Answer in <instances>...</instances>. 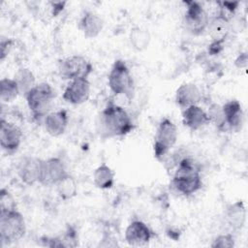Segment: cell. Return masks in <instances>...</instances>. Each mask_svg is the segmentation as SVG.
Returning <instances> with one entry per match:
<instances>
[{"label":"cell","mask_w":248,"mask_h":248,"mask_svg":"<svg viewBox=\"0 0 248 248\" xmlns=\"http://www.w3.org/2000/svg\"><path fill=\"white\" fill-rule=\"evenodd\" d=\"M98 125L103 138L123 137L136 128L127 110L112 101H108L101 111Z\"/></svg>","instance_id":"obj_1"},{"label":"cell","mask_w":248,"mask_h":248,"mask_svg":"<svg viewBox=\"0 0 248 248\" xmlns=\"http://www.w3.org/2000/svg\"><path fill=\"white\" fill-rule=\"evenodd\" d=\"M175 168L171 186L178 194L189 197L202 189L201 168L190 157H184Z\"/></svg>","instance_id":"obj_2"},{"label":"cell","mask_w":248,"mask_h":248,"mask_svg":"<svg viewBox=\"0 0 248 248\" xmlns=\"http://www.w3.org/2000/svg\"><path fill=\"white\" fill-rule=\"evenodd\" d=\"M24 97L33 119L37 122H41L44 121L45 117L49 113L55 98V91L49 83L41 82L30 89Z\"/></svg>","instance_id":"obj_3"},{"label":"cell","mask_w":248,"mask_h":248,"mask_svg":"<svg viewBox=\"0 0 248 248\" xmlns=\"http://www.w3.org/2000/svg\"><path fill=\"white\" fill-rule=\"evenodd\" d=\"M26 232L23 215L17 210L0 211L1 245H8L21 239Z\"/></svg>","instance_id":"obj_4"},{"label":"cell","mask_w":248,"mask_h":248,"mask_svg":"<svg viewBox=\"0 0 248 248\" xmlns=\"http://www.w3.org/2000/svg\"><path fill=\"white\" fill-rule=\"evenodd\" d=\"M108 84L113 95L132 97L134 79L129 67L123 59H116L113 62L108 77Z\"/></svg>","instance_id":"obj_5"},{"label":"cell","mask_w":248,"mask_h":248,"mask_svg":"<svg viewBox=\"0 0 248 248\" xmlns=\"http://www.w3.org/2000/svg\"><path fill=\"white\" fill-rule=\"evenodd\" d=\"M178 137V132L175 124L169 118L161 119L158 124L156 135L153 143L154 157L163 162L166 156L170 153V148L175 144Z\"/></svg>","instance_id":"obj_6"},{"label":"cell","mask_w":248,"mask_h":248,"mask_svg":"<svg viewBox=\"0 0 248 248\" xmlns=\"http://www.w3.org/2000/svg\"><path fill=\"white\" fill-rule=\"evenodd\" d=\"M92 64L81 55H72L58 62V73L61 78L74 80L78 78H87L92 73Z\"/></svg>","instance_id":"obj_7"},{"label":"cell","mask_w":248,"mask_h":248,"mask_svg":"<svg viewBox=\"0 0 248 248\" xmlns=\"http://www.w3.org/2000/svg\"><path fill=\"white\" fill-rule=\"evenodd\" d=\"M186 12L183 23L185 28L192 35L198 36L204 32L209 25V16L202 5L197 1H184Z\"/></svg>","instance_id":"obj_8"},{"label":"cell","mask_w":248,"mask_h":248,"mask_svg":"<svg viewBox=\"0 0 248 248\" xmlns=\"http://www.w3.org/2000/svg\"><path fill=\"white\" fill-rule=\"evenodd\" d=\"M67 173L65 164L59 157L42 160L39 183L44 186L55 185Z\"/></svg>","instance_id":"obj_9"},{"label":"cell","mask_w":248,"mask_h":248,"mask_svg":"<svg viewBox=\"0 0 248 248\" xmlns=\"http://www.w3.org/2000/svg\"><path fill=\"white\" fill-rule=\"evenodd\" d=\"M22 130L17 125L8 122L1 117L0 120V144L2 149L8 153L13 154L17 151L22 140Z\"/></svg>","instance_id":"obj_10"},{"label":"cell","mask_w":248,"mask_h":248,"mask_svg":"<svg viewBox=\"0 0 248 248\" xmlns=\"http://www.w3.org/2000/svg\"><path fill=\"white\" fill-rule=\"evenodd\" d=\"M42 160L43 159L31 155H26L19 159L16 172L22 183L32 186L39 182Z\"/></svg>","instance_id":"obj_11"},{"label":"cell","mask_w":248,"mask_h":248,"mask_svg":"<svg viewBox=\"0 0 248 248\" xmlns=\"http://www.w3.org/2000/svg\"><path fill=\"white\" fill-rule=\"evenodd\" d=\"M90 96V82L88 78H78L71 80L66 86L62 98L69 104L81 105Z\"/></svg>","instance_id":"obj_12"},{"label":"cell","mask_w":248,"mask_h":248,"mask_svg":"<svg viewBox=\"0 0 248 248\" xmlns=\"http://www.w3.org/2000/svg\"><path fill=\"white\" fill-rule=\"evenodd\" d=\"M152 237L153 232L141 220H133L125 231V240L132 246L145 245Z\"/></svg>","instance_id":"obj_13"},{"label":"cell","mask_w":248,"mask_h":248,"mask_svg":"<svg viewBox=\"0 0 248 248\" xmlns=\"http://www.w3.org/2000/svg\"><path fill=\"white\" fill-rule=\"evenodd\" d=\"M69 122L68 111L59 109L49 112L44 119L46 132L51 137H59L64 134Z\"/></svg>","instance_id":"obj_14"},{"label":"cell","mask_w":248,"mask_h":248,"mask_svg":"<svg viewBox=\"0 0 248 248\" xmlns=\"http://www.w3.org/2000/svg\"><path fill=\"white\" fill-rule=\"evenodd\" d=\"M78 29L87 39H94L102 32L103 19L92 11H84L78 20Z\"/></svg>","instance_id":"obj_15"},{"label":"cell","mask_w":248,"mask_h":248,"mask_svg":"<svg viewBox=\"0 0 248 248\" xmlns=\"http://www.w3.org/2000/svg\"><path fill=\"white\" fill-rule=\"evenodd\" d=\"M182 123L190 130L197 131L209 124V118L200 106L193 105L182 110Z\"/></svg>","instance_id":"obj_16"},{"label":"cell","mask_w":248,"mask_h":248,"mask_svg":"<svg viewBox=\"0 0 248 248\" xmlns=\"http://www.w3.org/2000/svg\"><path fill=\"white\" fill-rule=\"evenodd\" d=\"M201 99V91L193 82H184L175 91V103L183 109L190 106L198 105Z\"/></svg>","instance_id":"obj_17"},{"label":"cell","mask_w":248,"mask_h":248,"mask_svg":"<svg viewBox=\"0 0 248 248\" xmlns=\"http://www.w3.org/2000/svg\"><path fill=\"white\" fill-rule=\"evenodd\" d=\"M228 129L237 132L241 129L244 121V112L237 100H230L222 106Z\"/></svg>","instance_id":"obj_18"},{"label":"cell","mask_w":248,"mask_h":248,"mask_svg":"<svg viewBox=\"0 0 248 248\" xmlns=\"http://www.w3.org/2000/svg\"><path fill=\"white\" fill-rule=\"evenodd\" d=\"M225 216L230 227L234 231L243 228L246 221V208L242 201H236L228 204L225 210Z\"/></svg>","instance_id":"obj_19"},{"label":"cell","mask_w":248,"mask_h":248,"mask_svg":"<svg viewBox=\"0 0 248 248\" xmlns=\"http://www.w3.org/2000/svg\"><path fill=\"white\" fill-rule=\"evenodd\" d=\"M114 176L115 172L106 163H103L93 172V183L101 190L110 189L114 185Z\"/></svg>","instance_id":"obj_20"},{"label":"cell","mask_w":248,"mask_h":248,"mask_svg":"<svg viewBox=\"0 0 248 248\" xmlns=\"http://www.w3.org/2000/svg\"><path fill=\"white\" fill-rule=\"evenodd\" d=\"M58 197L63 201H69L78 195V183L73 175L67 173L55 185Z\"/></svg>","instance_id":"obj_21"},{"label":"cell","mask_w":248,"mask_h":248,"mask_svg":"<svg viewBox=\"0 0 248 248\" xmlns=\"http://www.w3.org/2000/svg\"><path fill=\"white\" fill-rule=\"evenodd\" d=\"M14 79L16 81L18 85L20 94H23V95H25L30 89H32L36 85L35 76L33 72L28 68H24V67L19 68L16 73Z\"/></svg>","instance_id":"obj_22"},{"label":"cell","mask_w":248,"mask_h":248,"mask_svg":"<svg viewBox=\"0 0 248 248\" xmlns=\"http://www.w3.org/2000/svg\"><path fill=\"white\" fill-rule=\"evenodd\" d=\"M130 43L132 47L137 51H143L145 50L150 43V34L147 30L135 27L130 32Z\"/></svg>","instance_id":"obj_23"},{"label":"cell","mask_w":248,"mask_h":248,"mask_svg":"<svg viewBox=\"0 0 248 248\" xmlns=\"http://www.w3.org/2000/svg\"><path fill=\"white\" fill-rule=\"evenodd\" d=\"M20 94L18 85L14 78H4L0 80V98L2 102H13Z\"/></svg>","instance_id":"obj_24"},{"label":"cell","mask_w":248,"mask_h":248,"mask_svg":"<svg viewBox=\"0 0 248 248\" xmlns=\"http://www.w3.org/2000/svg\"><path fill=\"white\" fill-rule=\"evenodd\" d=\"M207 115L209 118V123L214 124V126L220 130V131H225L228 129L227 123H226V118L222 109V106L213 103L209 106Z\"/></svg>","instance_id":"obj_25"},{"label":"cell","mask_w":248,"mask_h":248,"mask_svg":"<svg viewBox=\"0 0 248 248\" xmlns=\"http://www.w3.org/2000/svg\"><path fill=\"white\" fill-rule=\"evenodd\" d=\"M62 247L74 248L78 246V233L73 225H68L64 232L59 236Z\"/></svg>","instance_id":"obj_26"},{"label":"cell","mask_w":248,"mask_h":248,"mask_svg":"<svg viewBox=\"0 0 248 248\" xmlns=\"http://www.w3.org/2000/svg\"><path fill=\"white\" fill-rule=\"evenodd\" d=\"M16 209V203L12 194L6 188L0 191V211H10Z\"/></svg>","instance_id":"obj_27"},{"label":"cell","mask_w":248,"mask_h":248,"mask_svg":"<svg viewBox=\"0 0 248 248\" xmlns=\"http://www.w3.org/2000/svg\"><path fill=\"white\" fill-rule=\"evenodd\" d=\"M234 237L231 233H224L217 235L211 242L212 248H232L234 247Z\"/></svg>","instance_id":"obj_28"},{"label":"cell","mask_w":248,"mask_h":248,"mask_svg":"<svg viewBox=\"0 0 248 248\" xmlns=\"http://www.w3.org/2000/svg\"><path fill=\"white\" fill-rule=\"evenodd\" d=\"M14 45V40L10 38H2L0 41V61L3 62L10 53Z\"/></svg>","instance_id":"obj_29"},{"label":"cell","mask_w":248,"mask_h":248,"mask_svg":"<svg viewBox=\"0 0 248 248\" xmlns=\"http://www.w3.org/2000/svg\"><path fill=\"white\" fill-rule=\"evenodd\" d=\"M226 38L214 39L210 45L208 46V54L209 55H217L224 49V43Z\"/></svg>","instance_id":"obj_30"},{"label":"cell","mask_w":248,"mask_h":248,"mask_svg":"<svg viewBox=\"0 0 248 248\" xmlns=\"http://www.w3.org/2000/svg\"><path fill=\"white\" fill-rule=\"evenodd\" d=\"M51 16H57L65 8L66 2L65 1H49L48 2Z\"/></svg>","instance_id":"obj_31"},{"label":"cell","mask_w":248,"mask_h":248,"mask_svg":"<svg viewBox=\"0 0 248 248\" xmlns=\"http://www.w3.org/2000/svg\"><path fill=\"white\" fill-rule=\"evenodd\" d=\"M234 66L238 69H245L248 66V54L247 52L239 53L234 59Z\"/></svg>","instance_id":"obj_32"}]
</instances>
